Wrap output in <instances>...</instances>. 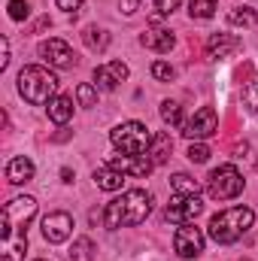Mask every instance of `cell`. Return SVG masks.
<instances>
[{
  "label": "cell",
  "instance_id": "cell-1",
  "mask_svg": "<svg viewBox=\"0 0 258 261\" xmlns=\"http://www.w3.org/2000/svg\"><path fill=\"white\" fill-rule=\"evenodd\" d=\"M37 216V197H12L0 213V237H3V261H24L28 252V225Z\"/></svg>",
  "mask_w": 258,
  "mask_h": 261
},
{
  "label": "cell",
  "instance_id": "cell-2",
  "mask_svg": "<svg viewBox=\"0 0 258 261\" xmlns=\"http://www.w3.org/2000/svg\"><path fill=\"white\" fill-rule=\"evenodd\" d=\"M149 213H152V195L146 189H131V192H122V197H116L104 206V225L110 231L134 228V225H143Z\"/></svg>",
  "mask_w": 258,
  "mask_h": 261
},
{
  "label": "cell",
  "instance_id": "cell-3",
  "mask_svg": "<svg viewBox=\"0 0 258 261\" xmlns=\"http://www.w3.org/2000/svg\"><path fill=\"white\" fill-rule=\"evenodd\" d=\"M252 225H255V213L249 206H228V210H222L210 219L207 234L219 246H228V243H237L243 234H249Z\"/></svg>",
  "mask_w": 258,
  "mask_h": 261
},
{
  "label": "cell",
  "instance_id": "cell-4",
  "mask_svg": "<svg viewBox=\"0 0 258 261\" xmlns=\"http://www.w3.org/2000/svg\"><path fill=\"white\" fill-rule=\"evenodd\" d=\"M58 91V79L49 67H40V64H31V67H21L18 73V94L28 100V103H49Z\"/></svg>",
  "mask_w": 258,
  "mask_h": 261
},
{
  "label": "cell",
  "instance_id": "cell-5",
  "mask_svg": "<svg viewBox=\"0 0 258 261\" xmlns=\"http://www.w3.org/2000/svg\"><path fill=\"white\" fill-rule=\"evenodd\" d=\"M152 137L155 134L143 122H122V125H116L110 130V140H113L116 152H122V155H146Z\"/></svg>",
  "mask_w": 258,
  "mask_h": 261
},
{
  "label": "cell",
  "instance_id": "cell-6",
  "mask_svg": "<svg viewBox=\"0 0 258 261\" xmlns=\"http://www.w3.org/2000/svg\"><path fill=\"white\" fill-rule=\"evenodd\" d=\"M243 186L246 182H243V176L234 164H222L207 176V195L213 200H234L243 192Z\"/></svg>",
  "mask_w": 258,
  "mask_h": 261
},
{
  "label": "cell",
  "instance_id": "cell-7",
  "mask_svg": "<svg viewBox=\"0 0 258 261\" xmlns=\"http://www.w3.org/2000/svg\"><path fill=\"white\" fill-rule=\"evenodd\" d=\"M216 128H219V116H216V110H213V107H200V110H197V113H194L179 130H183L186 140H192V143H203L207 137L216 134Z\"/></svg>",
  "mask_w": 258,
  "mask_h": 261
},
{
  "label": "cell",
  "instance_id": "cell-8",
  "mask_svg": "<svg viewBox=\"0 0 258 261\" xmlns=\"http://www.w3.org/2000/svg\"><path fill=\"white\" fill-rule=\"evenodd\" d=\"M200 213H203V200L197 195H176L164 210V216L176 225H192Z\"/></svg>",
  "mask_w": 258,
  "mask_h": 261
},
{
  "label": "cell",
  "instance_id": "cell-9",
  "mask_svg": "<svg viewBox=\"0 0 258 261\" xmlns=\"http://www.w3.org/2000/svg\"><path fill=\"white\" fill-rule=\"evenodd\" d=\"M40 58H43L49 67H58V70H70V67H76V61H79L76 52L67 46L64 40H58V37L40 43Z\"/></svg>",
  "mask_w": 258,
  "mask_h": 261
},
{
  "label": "cell",
  "instance_id": "cell-10",
  "mask_svg": "<svg viewBox=\"0 0 258 261\" xmlns=\"http://www.w3.org/2000/svg\"><path fill=\"white\" fill-rule=\"evenodd\" d=\"M173 249H176L179 258H197L203 252V231L194 228V222L192 225H179V231L173 237Z\"/></svg>",
  "mask_w": 258,
  "mask_h": 261
},
{
  "label": "cell",
  "instance_id": "cell-11",
  "mask_svg": "<svg viewBox=\"0 0 258 261\" xmlns=\"http://www.w3.org/2000/svg\"><path fill=\"white\" fill-rule=\"evenodd\" d=\"M110 167H116L119 173H125V176H134V179H146L149 173H152V161L146 158V155H113L110 161H107Z\"/></svg>",
  "mask_w": 258,
  "mask_h": 261
},
{
  "label": "cell",
  "instance_id": "cell-12",
  "mask_svg": "<svg viewBox=\"0 0 258 261\" xmlns=\"http://www.w3.org/2000/svg\"><path fill=\"white\" fill-rule=\"evenodd\" d=\"M70 234H73V216L70 213L58 210V213H49L43 219V237L49 243H64Z\"/></svg>",
  "mask_w": 258,
  "mask_h": 261
},
{
  "label": "cell",
  "instance_id": "cell-13",
  "mask_svg": "<svg viewBox=\"0 0 258 261\" xmlns=\"http://www.w3.org/2000/svg\"><path fill=\"white\" fill-rule=\"evenodd\" d=\"M125 79H128V64L125 61H107V64H100L94 70V85L100 91H116L119 82H125Z\"/></svg>",
  "mask_w": 258,
  "mask_h": 261
},
{
  "label": "cell",
  "instance_id": "cell-14",
  "mask_svg": "<svg viewBox=\"0 0 258 261\" xmlns=\"http://www.w3.org/2000/svg\"><path fill=\"white\" fill-rule=\"evenodd\" d=\"M140 46H143V49H152V52H158V55H167V52L176 46V37H173L167 28H146V31L140 34Z\"/></svg>",
  "mask_w": 258,
  "mask_h": 261
},
{
  "label": "cell",
  "instance_id": "cell-15",
  "mask_svg": "<svg viewBox=\"0 0 258 261\" xmlns=\"http://www.w3.org/2000/svg\"><path fill=\"white\" fill-rule=\"evenodd\" d=\"M240 49H243V43H240V37H234V34H213V37L207 40V55H210L213 61L228 58V55H234V52H240Z\"/></svg>",
  "mask_w": 258,
  "mask_h": 261
},
{
  "label": "cell",
  "instance_id": "cell-16",
  "mask_svg": "<svg viewBox=\"0 0 258 261\" xmlns=\"http://www.w3.org/2000/svg\"><path fill=\"white\" fill-rule=\"evenodd\" d=\"M6 179H9L12 186H24V182H31V179H34V161L24 158V155L12 158V161L6 164Z\"/></svg>",
  "mask_w": 258,
  "mask_h": 261
},
{
  "label": "cell",
  "instance_id": "cell-17",
  "mask_svg": "<svg viewBox=\"0 0 258 261\" xmlns=\"http://www.w3.org/2000/svg\"><path fill=\"white\" fill-rule=\"evenodd\" d=\"M94 186L104 189V192H119V189L125 186V173H119V170L110 167V164H100V167L94 170Z\"/></svg>",
  "mask_w": 258,
  "mask_h": 261
},
{
  "label": "cell",
  "instance_id": "cell-18",
  "mask_svg": "<svg viewBox=\"0 0 258 261\" xmlns=\"http://www.w3.org/2000/svg\"><path fill=\"white\" fill-rule=\"evenodd\" d=\"M46 113H49V119H52L55 125H67V122L73 119V97H67V94H55V97L49 100Z\"/></svg>",
  "mask_w": 258,
  "mask_h": 261
},
{
  "label": "cell",
  "instance_id": "cell-19",
  "mask_svg": "<svg viewBox=\"0 0 258 261\" xmlns=\"http://www.w3.org/2000/svg\"><path fill=\"white\" fill-rule=\"evenodd\" d=\"M170 152H173V140H170V134H155L152 137V143H149V161L158 167V164H167V158H170Z\"/></svg>",
  "mask_w": 258,
  "mask_h": 261
},
{
  "label": "cell",
  "instance_id": "cell-20",
  "mask_svg": "<svg viewBox=\"0 0 258 261\" xmlns=\"http://www.w3.org/2000/svg\"><path fill=\"white\" fill-rule=\"evenodd\" d=\"M82 40H85V46L91 49V52H104L107 46H110V34L104 31V28H85V34H82Z\"/></svg>",
  "mask_w": 258,
  "mask_h": 261
},
{
  "label": "cell",
  "instance_id": "cell-21",
  "mask_svg": "<svg viewBox=\"0 0 258 261\" xmlns=\"http://www.w3.org/2000/svg\"><path fill=\"white\" fill-rule=\"evenodd\" d=\"M228 24H234V28H255L258 24L255 9H249V6H237V9H231V12H228Z\"/></svg>",
  "mask_w": 258,
  "mask_h": 261
},
{
  "label": "cell",
  "instance_id": "cell-22",
  "mask_svg": "<svg viewBox=\"0 0 258 261\" xmlns=\"http://www.w3.org/2000/svg\"><path fill=\"white\" fill-rule=\"evenodd\" d=\"M170 189H173V195H197L200 192V182L194 176H189V173H176L170 179Z\"/></svg>",
  "mask_w": 258,
  "mask_h": 261
},
{
  "label": "cell",
  "instance_id": "cell-23",
  "mask_svg": "<svg viewBox=\"0 0 258 261\" xmlns=\"http://www.w3.org/2000/svg\"><path fill=\"white\" fill-rule=\"evenodd\" d=\"M94 243H91V237H79V240H73V249H70V261H94Z\"/></svg>",
  "mask_w": 258,
  "mask_h": 261
},
{
  "label": "cell",
  "instance_id": "cell-24",
  "mask_svg": "<svg viewBox=\"0 0 258 261\" xmlns=\"http://www.w3.org/2000/svg\"><path fill=\"white\" fill-rule=\"evenodd\" d=\"M219 0H189V15L192 18H213Z\"/></svg>",
  "mask_w": 258,
  "mask_h": 261
},
{
  "label": "cell",
  "instance_id": "cell-25",
  "mask_svg": "<svg viewBox=\"0 0 258 261\" xmlns=\"http://www.w3.org/2000/svg\"><path fill=\"white\" fill-rule=\"evenodd\" d=\"M161 119H164L167 125H173V128H183V125H186V122H183V110H179L176 100H164V103H161Z\"/></svg>",
  "mask_w": 258,
  "mask_h": 261
},
{
  "label": "cell",
  "instance_id": "cell-26",
  "mask_svg": "<svg viewBox=\"0 0 258 261\" xmlns=\"http://www.w3.org/2000/svg\"><path fill=\"white\" fill-rule=\"evenodd\" d=\"M243 103L249 107V113H258V73L243 85Z\"/></svg>",
  "mask_w": 258,
  "mask_h": 261
},
{
  "label": "cell",
  "instance_id": "cell-27",
  "mask_svg": "<svg viewBox=\"0 0 258 261\" xmlns=\"http://www.w3.org/2000/svg\"><path fill=\"white\" fill-rule=\"evenodd\" d=\"M76 97H79L82 107H97V88H94L91 82H82V85L76 88Z\"/></svg>",
  "mask_w": 258,
  "mask_h": 261
},
{
  "label": "cell",
  "instance_id": "cell-28",
  "mask_svg": "<svg viewBox=\"0 0 258 261\" xmlns=\"http://www.w3.org/2000/svg\"><path fill=\"white\" fill-rule=\"evenodd\" d=\"M152 76H155L158 82H170V79H176V70L167 64V61H155V64H152Z\"/></svg>",
  "mask_w": 258,
  "mask_h": 261
},
{
  "label": "cell",
  "instance_id": "cell-29",
  "mask_svg": "<svg viewBox=\"0 0 258 261\" xmlns=\"http://www.w3.org/2000/svg\"><path fill=\"white\" fill-rule=\"evenodd\" d=\"M28 15H31L28 0H9V18H12V21H24Z\"/></svg>",
  "mask_w": 258,
  "mask_h": 261
},
{
  "label": "cell",
  "instance_id": "cell-30",
  "mask_svg": "<svg viewBox=\"0 0 258 261\" xmlns=\"http://www.w3.org/2000/svg\"><path fill=\"white\" fill-rule=\"evenodd\" d=\"M189 161H194V164L210 161V146H207V143H192V146H189Z\"/></svg>",
  "mask_w": 258,
  "mask_h": 261
},
{
  "label": "cell",
  "instance_id": "cell-31",
  "mask_svg": "<svg viewBox=\"0 0 258 261\" xmlns=\"http://www.w3.org/2000/svg\"><path fill=\"white\" fill-rule=\"evenodd\" d=\"M179 3H183V0H155V9H158V15H170Z\"/></svg>",
  "mask_w": 258,
  "mask_h": 261
},
{
  "label": "cell",
  "instance_id": "cell-32",
  "mask_svg": "<svg viewBox=\"0 0 258 261\" xmlns=\"http://www.w3.org/2000/svg\"><path fill=\"white\" fill-rule=\"evenodd\" d=\"M55 6H58V9H64V12H73V15H76V12H79V6H82V0H55Z\"/></svg>",
  "mask_w": 258,
  "mask_h": 261
},
{
  "label": "cell",
  "instance_id": "cell-33",
  "mask_svg": "<svg viewBox=\"0 0 258 261\" xmlns=\"http://www.w3.org/2000/svg\"><path fill=\"white\" fill-rule=\"evenodd\" d=\"M9 67V40L3 37L0 40V70H6Z\"/></svg>",
  "mask_w": 258,
  "mask_h": 261
},
{
  "label": "cell",
  "instance_id": "cell-34",
  "mask_svg": "<svg viewBox=\"0 0 258 261\" xmlns=\"http://www.w3.org/2000/svg\"><path fill=\"white\" fill-rule=\"evenodd\" d=\"M137 6H140V0H122V12H125V15H134Z\"/></svg>",
  "mask_w": 258,
  "mask_h": 261
},
{
  "label": "cell",
  "instance_id": "cell-35",
  "mask_svg": "<svg viewBox=\"0 0 258 261\" xmlns=\"http://www.w3.org/2000/svg\"><path fill=\"white\" fill-rule=\"evenodd\" d=\"M240 261H249V258H240Z\"/></svg>",
  "mask_w": 258,
  "mask_h": 261
},
{
  "label": "cell",
  "instance_id": "cell-36",
  "mask_svg": "<svg viewBox=\"0 0 258 261\" xmlns=\"http://www.w3.org/2000/svg\"><path fill=\"white\" fill-rule=\"evenodd\" d=\"M37 261H46V258H37Z\"/></svg>",
  "mask_w": 258,
  "mask_h": 261
}]
</instances>
